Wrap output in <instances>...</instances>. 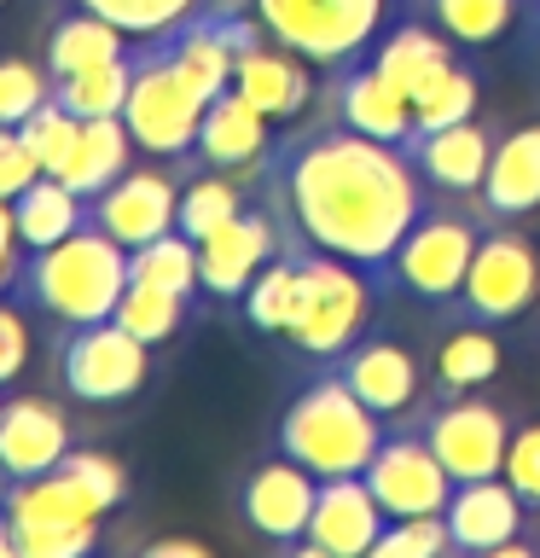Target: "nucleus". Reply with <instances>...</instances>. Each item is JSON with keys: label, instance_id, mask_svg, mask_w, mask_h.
<instances>
[{"label": "nucleus", "instance_id": "nucleus-1", "mask_svg": "<svg viewBox=\"0 0 540 558\" xmlns=\"http://www.w3.org/2000/svg\"><path fill=\"white\" fill-rule=\"evenodd\" d=\"M250 181L273 204V216L285 221L291 239L355 262L378 286L401 239L413 233V221L435 198L407 146L372 140L338 117H314L285 129Z\"/></svg>", "mask_w": 540, "mask_h": 558}, {"label": "nucleus", "instance_id": "nucleus-2", "mask_svg": "<svg viewBox=\"0 0 540 558\" xmlns=\"http://www.w3.org/2000/svg\"><path fill=\"white\" fill-rule=\"evenodd\" d=\"M122 291H128V251L111 233H99L94 221L82 233H70L64 244L17 251L12 268L0 274V296L24 314H41L52 326L111 320Z\"/></svg>", "mask_w": 540, "mask_h": 558}, {"label": "nucleus", "instance_id": "nucleus-3", "mask_svg": "<svg viewBox=\"0 0 540 558\" xmlns=\"http://www.w3.org/2000/svg\"><path fill=\"white\" fill-rule=\"evenodd\" d=\"M383 430L390 425L338 378V366H326L285 401V413L273 425V448L291 453L296 465H308L314 477H366Z\"/></svg>", "mask_w": 540, "mask_h": 558}, {"label": "nucleus", "instance_id": "nucleus-4", "mask_svg": "<svg viewBox=\"0 0 540 558\" xmlns=\"http://www.w3.org/2000/svg\"><path fill=\"white\" fill-rule=\"evenodd\" d=\"M291 244H296V308H291L285 343L303 361H338L348 343L372 331V308H378L383 286L343 256H326L303 239H291Z\"/></svg>", "mask_w": 540, "mask_h": 558}, {"label": "nucleus", "instance_id": "nucleus-5", "mask_svg": "<svg viewBox=\"0 0 540 558\" xmlns=\"http://www.w3.org/2000/svg\"><path fill=\"white\" fill-rule=\"evenodd\" d=\"M482 227L488 216L470 198H430L425 216L413 221V233L401 239V251L390 256V268H383V296H413L418 308L447 314L465 291Z\"/></svg>", "mask_w": 540, "mask_h": 558}, {"label": "nucleus", "instance_id": "nucleus-6", "mask_svg": "<svg viewBox=\"0 0 540 558\" xmlns=\"http://www.w3.org/2000/svg\"><path fill=\"white\" fill-rule=\"evenodd\" d=\"M250 12L279 47L303 52L320 76H338L378 47L407 0H250Z\"/></svg>", "mask_w": 540, "mask_h": 558}, {"label": "nucleus", "instance_id": "nucleus-7", "mask_svg": "<svg viewBox=\"0 0 540 558\" xmlns=\"http://www.w3.org/2000/svg\"><path fill=\"white\" fill-rule=\"evenodd\" d=\"M128 64H134V82H128V105H122V122H128L134 146L157 157V163H181L192 146H198V122H204V94L186 82V70L157 52L151 41H134L128 47Z\"/></svg>", "mask_w": 540, "mask_h": 558}, {"label": "nucleus", "instance_id": "nucleus-8", "mask_svg": "<svg viewBox=\"0 0 540 558\" xmlns=\"http://www.w3.org/2000/svg\"><path fill=\"white\" fill-rule=\"evenodd\" d=\"M52 373H59V390L82 408H122L151 384V343H139L116 320L59 326Z\"/></svg>", "mask_w": 540, "mask_h": 558}, {"label": "nucleus", "instance_id": "nucleus-9", "mask_svg": "<svg viewBox=\"0 0 540 558\" xmlns=\"http://www.w3.org/2000/svg\"><path fill=\"white\" fill-rule=\"evenodd\" d=\"M540 303V251L523 233V221H488L482 244L470 256L465 291L447 308V320H482V326H512Z\"/></svg>", "mask_w": 540, "mask_h": 558}, {"label": "nucleus", "instance_id": "nucleus-10", "mask_svg": "<svg viewBox=\"0 0 540 558\" xmlns=\"http://www.w3.org/2000/svg\"><path fill=\"white\" fill-rule=\"evenodd\" d=\"M430 436V448L442 453L453 483H477L505 471V448H512V413L494 408L482 390L470 396H430L425 413L413 418Z\"/></svg>", "mask_w": 540, "mask_h": 558}, {"label": "nucleus", "instance_id": "nucleus-11", "mask_svg": "<svg viewBox=\"0 0 540 558\" xmlns=\"http://www.w3.org/2000/svg\"><path fill=\"white\" fill-rule=\"evenodd\" d=\"M442 518H447L453 553H470V558H529V553H540V512L505 477L453 483Z\"/></svg>", "mask_w": 540, "mask_h": 558}, {"label": "nucleus", "instance_id": "nucleus-12", "mask_svg": "<svg viewBox=\"0 0 540 558\" xmlns=\"http://www.w3.org/2000/svg\"><path fill=\"white\" fill-rule=\"evenodd\" d=\"M326 366H338V378L383 418V425H407V418H418L425 401L435 396L425 361H418L401 338H390V331H366V338H355Z\"/></svg>", "mask_w": 540, "mask_h": 558}, {"label": "nucleus", "instance_id": "nucleus-13", "mask_svg": "<svg viewBox=\"0 0 540 558\" xmlns=\"http://www.w3.org/2000/svg\"><path fill=\"white\" fill-rule=\"evenodd\" d=\"M366 488L378 495L383 518H435V512H447L453 477H447L442 453L430 448V436L407 418V425L383 430L372 465H366Z\"/></svg>", "mask_w": 540, "mask_h": 558}, {"label": "nucleus", "instance_id": "nucleus-14", "mask_svg": "<svg viewBox=\"0 0 540 558\" xmlns=\"http://www.w3.org/2000/svg\"><path fill=\"white\" fill-rule=\"evenodd\" d=\"M314 500H320V477L308 465H296L291 453H268L244 471L238 483V518L256 541H268L273 553H303Z\"/></svg>", "mask_w": 540, "mask_h": 558}, {"label": "nucleus", "instance_id": "nucleus-15", "mask_svg": "<svg viewBox=\"0 0 540 558\" xmlns=\"http://www.w3.org/2000/svg\"><path fill=\"white\" fill-rule=\"evenodd\" d=\"M285 251V221L273 216L268 198H250L244 216H233L221 233H209L198 244V279L209 303H238L250 291V279Z\"/></svg>", "mask_w": 540, "mask_h": 558}, {"label": "nucleus", "instance_id": "nucleus-16", "mask_svg": "<svg viewBox=\"0 0 540 558\" xmlns=\"http://www.w3.org/2000/svg\"><path fill=\"white\" fill-rule=\"evenodd\" d=\"M181 163H151L128 169L122 181H111L99 198H87V221L99 233H111L122 251H139V244L163 239L174 227V204H181Z\"/></svg>", "mask_w": 540, "mask_h": 558}, {"label": "nucleus", "instance_id": "nucleus-17", "mask_svg": "<svg viewBox=\"0 0 540 558\" xmlns=\"http://www.w3.org/2000/svg\"><path fill=\"white\" fill-rule=\"evenodd\" d=\"M233 94H244L273 129H296L314 105H320V70L303 52L279 47L273 35L250 52H238L233 64Z\"/></svg>", "mask_w": 540, "mask_h": 558}, {"label": "nucleus", "instance_id": "nucleus-18", "mask_svg": "<svg viewBox=\"0 0 540 558\" xmlns=\"http://www.w3.org/2000/svg\"><path fill=\"white\" fill-rule=\"evenodd\" d=\"M320 117H338V122H348V129H360L372 140H390V146H413V134H418L413 99L401 94V87L383 76L372 59H360V64L338 70V76H326Z\"/></svg>", "mask_w": 540, "mask_h": 558}, {"label": "nucleus", "instance_id": "nucleus-19", "mask_svg": "<svg viewBox=\"0 0 540 558\" xmlns=\"http://www.w3.org/2000/svg\"><path fill=\"white\" fill-rule=\"evenodd\" d=\"M494 146H500V122H482V117H465V122H447V129H430V134H413L407 157L425 174V186L435 198H470L488 181V163H494Z\"/></svg>", "mask_w": 540, "mask_h": 558}, {"label": "nucleus", "instance_id": "nucleus-20", "mask_svg": "<svg viewBox=\"0 0 540 558\" xmlns=\"http://www.w3.org/2000/svg\"><path fill=\"white\" fill-rule=\"evenodd\" d=\"M383 506L366 488V477H320V500H314L308 535L296 558H372L383 535Z\"/></svg>", "mask_w": 540, "mask_h": 558}, {"label": "nucleus", "instance_id": "nucleus-21", "mask_svg": "<svg viewBox=\"0 0 540 558\" xmlns=\"http://www.w3.org/2000/svg\"><path fill=\"white\" fill-rule=\"evenodd\" d=\"M273 122L256 111L244 94H216L204 105V122H198V146H192L186 169H233V174H256L261 157L273 151Z\"/></svg>", "mask_w": 540, "mask_h": 558}, {"label": "nucleus", "instance_id": "nucleus-22", "mask_svg": "<svg viewBox=\"0 0 540 558\" xmlns=\"http://www.w3.org/2000/svg\"><path fill=\"white\" fill-rule=\"evenodd\" d=\"M70 448H76V436H70V418L52 401H41V396L0 401V488L41 477Z\"/></svg>", "mask_w": 540, "mask_h": 558}, {"label": "nucleus", "instance_id": "nucleus-23", "mask_svg": "<svg viewBox=\"0 0 540 558\" xmlns=\"http://www.w3.org/2000/svg\"><path fill=\"white\" fill-rule=\"evenodd\" d=\"M418 17H430L459 52H500L529 47L540 0H407Z\"/></svg>", "mask_w": 540, "mask_h": 558}, {"label": "nucleus", "instance_id": "nucleus-24", "mask_svg": "<svg viewBox=\"0 0 540 558\" xmlns=\"http://www.w3.org/2000/svg\"><path fill=\"white\" fill-rule=\"evenodd\" d=\"M477 209L488 221H529L540 209V122L500 129L494 163L477 192Z\"/></svg>", "mask_w": 540, "mask_h": 558}, {"label": "nucleus", "instance_id": "nucleus-25", "mask_svg": "<svg viewBox=\"0 0 540 558\" xmlns=\"http://www.w3.org/2000/svg\"><path fill=\"white\" fill-rule=\"evenodd\" d=\"M366 59H372V64L383 70V76H390V82L401 87V94L413 99L418 87H430V82L442 76V70H447L453 59H459V47H453L447 35L430 24V17H418V12L407 7L390 29L378 35V47L366 52Z\"/></svg>", "mask_w": 540, "mask_h": 558}, {"label": "nucleus", "instance_id": "nucleus-26", "mask_svg": "<svg viewBox=\"0 0 540 558\" xmlns=\"http://www.w3.org/2000/svg\"><path fill=\"white\" fill-rule=\"evenodd\" d=\"M505 366V349L494 338V326L482 320H453L442 331L430 355V390L435 396H470V390H488Z\"/></svg>", "mask_w": 540, "mask_h": 558}, {"label": "nucleus", "instance_id": "nucleus-27", "mask_svg": "<svg viewBox=\"0 0 540 558\" xmlns=\"http://www.w3.org/2000/svg\"><path fill=\"white\" fill-rule=\"evenodd\" d=\"M134 151L139 146H134V134H128L122 117H87L76 146H70V157H64V169H59V181L70 192H82V198H99L105 186L134 169Z\"/></svg>", "mask_w": 540, "mask_h": 558}, {"label": "nucleus", "instance_id": "nucleus-28", "mask_svg": "<svg viewBox=\"0 0 540 558\" xmlns=\"http://www.w3.org/2000/svg\"><path fill=\"white\" fill-rule=\"evenodd\" d=\"M128 47H134L128 29H116L111 17H99V12H87V7L70 0V12H59L52 29H47V59L41 64L52 70V76H76V70L128 59Z\"/></svg>", "mask_w": 540, "mask_h": 558}, {"label": "nucleus", "instance_id": "nucleus-29", "mask_svg": "<svg viewBox=\"0 0 540 558\" xmlns=\"http://www.w3.org/2000/svg\"><path fill=\"white\" fill-rule=\"evenodd\" d=\"M12 227H17V251H47L64 244L70 233L87 227V198L70 192L59 174H35V181L12 198Z\"/></svg>", "mask_w": 540, "mask_h": 558}, {"label": "nucleus", "instance_id": "nucleus-30", "mask_svg": "<svg viewBox=\"0 0 540 558\" xmlns=\"http://www.w3.org/2000/svg\"><path fill=\"white\" fill-rule=\"evenodd\" d=\"M250 209V186L233 169H186L181 174V204H174V233H186L192 244H204L209 233H221L233 216Z\"/></svg>", "mask_w": 540, "mask_h": 558}, {"label": "nucleus", "instance_id": "nucleus-31", "mask_svg": "<svg viewBox=\"0 0 540 558\" xmlns=\"http://www.w3.org/2000/svg\"><path fill=\"white\" fill-rule=\"evenodd\" d=\"M192 308H198V296H181V291L139 286V279H128V291H122V303H116L111 320H116V326H128L139 343L163 349V343H174V338L186 331Z\"/></svg>", "mask_w": 540, "mask_h": 558}, {"label": "nucleus", "instance_id": "nucleus-32", "mask_svg": "<svg viewBox=\"0 0 540 558\" xmlns=\"http://www.w3.org/2000/svg\"><path fill=\"white\" fill-rule=\"evenodd\" d=\"M477 99H482V64H477V52H459V59H453V64H447L430 87H418V94H413L418 134L477 117Z\"/></svg>", "mask_w": 540, "mask_h": 558}, {"label": "nucleus", "instance_id": "nucleus-33", "mask_svg": "<svg viewBox=\"0 0 540 558\" xmlns=\"http://www.w3.org/2000/svg\"><path fill=\"white\" fill-rule=\"evenodd\" d=\"M238 308H244V326H250L256 338H285L291 308H296V244L291 239H285V251L250 279V291L238 296Z\"/></svg>", "mask_w": 540, "mask_h": 558}, {"label": "nucleus", "instance_id": "nucleus-34", "mask_svg": "<svg viewBox=\"0 0 540 558\" xmlns=\"http://www.w3.org/2000/svg\"><path fill=\"white\" fill-rule=\"evenodd\" d=\"M128 279H139V286L181 291V296H204V279H198V244L169 227L163 239H151V244H139V251H128Z\"/></svg>", "mask_w": 540, "mask_h": 558}, {"label": "nucleus", "instance_id": "nucleus-35", "mask_svg": "<svg viewBox=\"0 0 540 558\" xmlns=\"http://www.w3.org/2000/svg\"><path fill=\"white\" fill-rule=\"evenodd\" d=\"M128 82H134V64L128 59H111V64H94V70H76V76H52V99L64 111L87 117H122L128 105Z\"/></svg>", "mask_w": 540, "mask_h": 558}, {"label": "nucleus", "instance_id": "nucleus-36", "mask_svg": "<svg viewBox=\"0 0 540 558\" xmlns=\"http://www.w3.org/2000/svg\"><path fill=\"white\" fill-rule=\"evenodd\" d=\"M17 134H24V146L35 151V163H41L47 174H59L70 146H76V134H82V117L64 111L59 99H41L24 122H17Z\"/></svg>", "mask_w": 540, "mask_h": 558}, {"label": "nucleus", "instance_id": "nucleus-37", "mask_svg": "<svg viewBox=\"0 0 540 558\" xmlns=\"http://www.w3.org/2000/svg\"><path fill=\"white\" fill-rule=\"evenodd\" d=\"M17 558H87L99 547V523L52 518V523H12Z\"/></svg>", "mask_w": 540, "mask_h": 558}, {"label": "nucleus", "instance_id": "nucleus-38", "mask_svg": "<svg viewBox=\"0 0 540 558\" xmlns=\"http://www.w3.org/2000/svg\"><path fill=\"white\" fill-rule=\"evenodd\" d=\"M76 7L111 17L116 29H128L134 41H146V35H163V29L181 24V17H192L204 0H76Z\"/></svg>", "mask_w": 540, "mask_h": 558}, {"label": "nucleus", "instance_id": "nucleus-39", "mask_svg": "<svg viewBox=\"0 0 540 558\" xmlns=\"http://www.w3.org/2000/svg\"><path fill=\"white\" fill-rule=\"evenodd\" d=\"M453 553V535H447V518H390L378 535L372 558H442Z\"/></svg>", "mask_w": 540, "mask_h": 558}, {"label": "nucleus", "instance_id": "nucleus-40", "mask_svg": "<svg viewBox=\"0 0 540 558\" xmlns=\"http://www.w3.org/2000/svg\"><path fill=\"white\" fill-rule=\"evenodd\" d=\"M41 99H52V70L47 64L0 59V129H17Z\"/></svg>", "mask_w": 540, "mask_h": 558}, {"label": "nucleus", "instance_id": "nucleus-41", "mask_svg": "<svg viewBox=\"0 0 540 558\" xmlns=\"http://www.w3.org/2000/svg\"><path fill=\"white\" fill-rule=\"evenodd\" d=\"M70 477H76L87 495H94L99 512H116L122 500H128V471H122L111 453H99V448H70L64 460H59Z\"/></svg>", "mask_w": 540, "mask_h": 558}, {"label": "nucleus", "instance_id": "nucleus-42", "mask_svg": "<svg viewBox=\"0 0 540 558\" xmlns=\"http://www.w3.org/2000/svg\"><path fill=\"white\" fill-rule=\"evenodd\" d=\"M505 483L540 512V418H517L512 425V448H505Z\"/></svg>", "mask_w": 540, "mask_h": 558}, {"label": "nucleus", "instance_id": "nucleus-43", "mask_svg": "<svg viewBox=\"0 0 540 558\" xmlns=\"http://www.w3.org/2000/svg\"><path fill=\"white\" fill-rule=\"evenodd\" d=\"M29 361V314L0 296V384H12Z\"/></svg>", "mask_w": 540, "mask_h": 558}, {"label": "nucleus", "instance_id": "nucleus-44", "mask_svg": "<svg viewBox=\"0 0 540 558\" xmlns=\"http://www.w3.org/2000/svg\"><path fill=\"white\" fill-rule=\"evenodd\" d=\"M35 174H47L41 163H35V151L24 146V134L17 129H0V198H17Z\"/></svg>", "mask_w": 540, "mask_h": 558}, {"label": "nucleus", "instance_id": "nucleus-45", "mask_svg": "<svg viewBox=\"0 0 540 558\" xmlns=\"http://www.w3.org/2000/svg\"><path fill=\"white\" fill-rule=\"evenodd\" d=\"M17 256V227H12V198H0V274L12 268Z\"/></svg>", "mask_w": 540, "mask_h": 558}, {"label": "nucleus", "instance_id": "nucleus-46", "mask_svg": "<svg viewBox=\"0 0 540 558\" xmlns=\"http://www.w3.org/2000/svg\"><path fill=\"white\" fill-rule=\"evenodd\" d=\"M146 558H204V541H151Z\"/></svg>", "mask_w": 540, "mask_h": 558}, {"label": "nucleus", "instance_id": "nucleus-47", "mask_svg": "<svg viewBox=\"0 0 540 558\" xmlns=\"http://www.w3.org/2000/svg\"><path fill=\"white\" fill-rule=\"evenodd\" d=\"M204 12H250V0H204Z\"/></svg>", "mask_w": 540, "mask_h": 558}, {"label": "nucleus", "instance_id": "nucleus-48", "mask_svg": "<svg viewBox=\"0 0 540 558\" xmlns=\"http://www.w3.org/2000/svg\"><path fill=\"white\" fill-rule=\"evenodd\" d=\"M0 558H17V547H12V523H7V512H0Z\"/></svg>", "mask_w": 540, "mask_h": 558}, {"label": "nucleus", "instance_id": "nucleus-49", "mask_svg": "<svg viewBox=\"0 0 540 558\" xmlns=\"http://www.w3.org/2000/svg\"><path fill=\"white\" fill-rule=\"evenodd\" d=\"M529 52H540V7H535V29H529Z\"/></svg>", "mask_w": 540, "mask_h": 558}, {"label": "nucleus", "instance_id": "nucleus-50", "mask_svg": "<svg viewBox=\"0 0 540 558\" xmlns=\"http://www.w3.org/2000/svg\"><path fill=\"white\" fill-rule=\"evenodd\" d=\"M0 390H7V384H0Z\"/></svg>", "mask_w": 540, "mask_h": 558}, {"label": "nucleus", "instance_id": "nucleus-51", "mask_svg": "<svg viewBox=\"0 0 540 558\" xmlns=\"http://www.w3.org/2000/svg\"><path fill=\"white\" fill-rule=\"evenodd\" d=\"M0 7H7V0H0Z\"/></svg>", "mask_w": 540, "mask_h": 558}]
</instances>
